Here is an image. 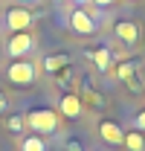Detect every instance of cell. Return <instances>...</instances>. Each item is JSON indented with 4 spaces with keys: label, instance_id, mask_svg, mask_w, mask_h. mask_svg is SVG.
Here are the masks:
<instances>
[{
    "label": "cell",
    "instance_id": "obj_15",
    "mask_svg": "<svg viewBox=\"0 0 145 151\" xmlns=\"http://www.w3.org/2000/svg\"><path fill=\"white\" fill-rule=\"evenodd\" d=\"M136 128H139V131H145V111L136 113Z\"/></svg>",
    "mask_w": 145,
    "mask_h": 151
},
{
    "label": "cell",
    "instance_id": "obj_14",
    "mask_svg": "<svg viewBox=\"0 0 145 151\" xmlns=\"http://www.w3.org/2000/svg\"><path fill=\"white\" fill-rule=\"evenodd\" d=\"M6 128H9V131H20V128H23V119H20V116H12V119L6 122Z\"/></svg>",
    "mask_w": 145,
    "mask_h": 151
},
{
    "label": "cell",
    "instance_id": "obj_3",
    "mask_svg": "<svg viewBox=\"0 0 145 151\" xmlns=\"http://www.w3.org/2000/svg\"><path fill=\"white\" fill-rule=\"evenodd\" d=\"M32 47H35V38L23 29V32H15V35L9 38V47H6V50H9V55H12V58H20V55H26Z\"/></svg>",
    "mask_w": 145,
    "mask_h": 151
},
{
    "label": "cell",
    "instance_id": "obj_12",
    "mask_svg": "<svg viewBox=\"0 0 145 151\" xmlns=\"http://www.w3.org/2000/svg\"><path fill=\"white\" fill-rule=\"evenodd\" d=\"M93 64H96L99 70H108L110 67V50H96V52H93Z\"/></svg>",
    "mask_w": 145,
    "mask_h": 151
},
{
    "label": "cell",
    "instance_id": "obj_5",
    "mask_svg": "<svg viewBox=\"0 0 145 151\" xmlns=\"http://www.w3.org/2000/svg\"><path fill=\"white\" fill-rule=\"evenodd\" d=\"M70 26L75 29V32H81V35H90V32H96V20L90 18V12H72L70 15Z\"/></svg>",
    "mask_w": 145,
    "mask_h": 151
},
{
    "label": "cell",
    "instance_id": "obj_13",
    "mask_svg": "<svg viewBox=\"0 0 145 151\" xmlns=\"http://www.w3.org/2000/svg\"><path fill=\"white\" fill-rule=\"evenodd\" d=\"M64 64H67V58H64V55H50V58H44V70H50V73L61 70Z\"/></svg>",
    "mask_w": 145,
    "mask_h": 151
},
{
    "label": "cell",
    "instance_id": "obj_2",
    "mask_svg": "<svg viewBox=\"0 0 145 151\" xmlns=\"http://www.w3.org/2000/svg\"><path fill=\"white\" fill-rule=\"evenodd\" d=\"M9 81L18 84V87H29V84L35 81V67H32V61H15V64L9 67Z\"/></svg>",
    "mask_w": 145,
    "mask_h": 151
},
{
    "label": "cell",
    "instance_id": "obj_4",
    "mask_svg": "<svg viewBox=\"0 0 145 151\" xmlns=\"http://www.w3.org/2000/svg\"><path fill=\"white\" fill-rule=\"evenodd\" d=\"M6 26H9L12 32L29 29V26H32V12H29V9H9V12H6Z\"/></svg>",
    "mask_w": 145,
    "mask_h": 151
},
{
    "label": "cell",
    "instance_id": "obj_16",
    "mask_svg": "<svg viewBox=\"0 0 145 151\" xmlns=\"http://www.w3.org/2000/svg\"><path fill=\"white\" fill-rule=\"evenodd\" d=\"M93 3H96V6H110L113 0H93Z\"/></svg>",
    "mask_w": 145,
    "mask_h": 151
},
{
    "label": "cell",
    "instance_id": "obj_10",
    "mask_svg": "<svg viewBox=\"0 0 145 151\" xmlns=\"http://www.w3.org/2000/svg\"><path fill=\"white\" fill-rule=\"evenodd\" d=\"M81 108H84V105H81V99H78V96H72V93H67L64 99H61V111L67 113V116H78Z\"/></svg>",
    "mask_w": 145,
    "mask_h": 151
},
{
    "label": "cell",
    "instance_id": "obj_7",
    "mask_svg": "<svg viewBox=\"0 0 145 151\" xmlns=\"http://www.w3.org/2000/svg\"><path fill=\"white\" fill-rule=\"evenodd\" d=\"M116 38H119L122 44H134V41L139 38L136 23H131V20H119V23H116Z\"/></svg>",
    "mask_w": 145,
    "mask_h": 151
},
{
    "label": "cell",
    "instance_id": "obj_18",
    "mask_svg": "<svg viewBox=\"0 0 145 151\" xmlns=\"http://www.w3.org/2000/svg\"><path fill=\"white\" fill-rule=\"evenodd\" d=\"M20 3H35V0H20Z\"/></svg>",
    "mask_w": 145,
    "mask_h": 151
},
{
    "label": "cell",
    "instance_id": "obj_6",
    "mask_svg": "<svg viewBox=\"0 0 145 151\" xmlns=\"http://www.w3.org/2000/svg\"><path fill=\"white\" fill-rule=\"evenodd\" d=\"M99 131H102V137H105L108 142H113V145H122V139H125V131H122L116 122H110V119H105V122L99 125Z\"/></svg>",
    "mask_w": 145,
    "mask_h": 151
},
{
    "label": "cell",
    "instance_id": "obj_9",
    "mask_svg": "<svg viewBox=\"0 0 145 151\" xmlns=\"http://www.w3.org/2000/svg\"><path fill=\"white\" fill-rule=\"evenodd\" d=\"M122 145H125L128 151H145V137H142V131H128L125 139H122Z\"/></svg>",
    "mask_w": 145,
    "mask_h": 151
},
{
    "label": "cell",
    "instance_id": "obj_17",
    "mask_svg": "<svg viewBox=\"0 0 145 151\" xmlns=\"http://www.w3.org/2000/svg\"><path fill=\"white\" fill-rule=\"evenodd\" d=\"M0 111H6V96L0 93Z\"/></svg>",
    "mask_w": 145,
    "mask_h": 151
},
{
    "label": "cell",
    "instance_id": "obj_1",
    "mask_svg": "<svg viewBox=\"0 0 145 151\" xmlns=\"http://www.w3.org/2000/svg\"><path fill=\"white\" fill-rule=\"evenodd\" d=\"M23 122H26L32 131H38V134H50V131L58 128V116H55V111H32Z\"/></svg>",
    "mask_w": 145,
    "mask_h": 151
},
{
    "label": "cell",
    "instance_id": "obj_11",
    "mask_svg": "<svg viewBox=\"0 0 145 151\" xmlns=\"http://www.w3.org/2000/svg\"><path fill=\"white\" fill-rule=\"evenodd\" d=\"M20 151H47V142H44L41 137H26V139L20 142Z\"/></svg>",
    "mask_w": 145,
    "mask_h": 151
},
{
    "label": "cell",
    "instance_id": "obj_8",
    "mask_svg": "<svg viewBox=\"0 0 145 151\" xmlns=\"http://www.w3.org/2000/svg\"><path fill=\"white\" fill-rule=\"evenodd\" d=\"M119 78L125 81L131 90H139V81H136V70H134V64H131V61H122V64H119Z\"/></svg>",
    "mask_w": 145,
    "mask_h": 151
}]
</instances>
